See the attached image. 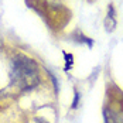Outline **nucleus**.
<instances>
[{
	"label": "nucleus",
	"mask_w": 123,
	"mask_h": 123,
	"mask_svg": "<svg viewBox=\"0 0 123 123\" xmlns=\"http://www.w3.org/2000/svg\"><path fill=\"white\" fill-rule=\"evenodd\" d=\"M78 102H79V93H78V92H75L74 103H72V109H76V106H78Z\"/></svg>",
	"instance_id": "obj_4"
},
{
	"label": "nucleus",
	"mask_w": 123,
	"mask_h": 123,
	"mask_svg": "<svg viewBox=\"0 0 123 123\" xmlns=\"http://www.w3.org/2000/svg\"><path fill=\"white\" fill-rule=\"evenodd\" d=\"M10 75L13 84L21 89H33L40 84L37 62L23 54L13 58Z\"/></svg>",
	"instance_id": "obj_1"
},
{
	"label": "nucleus",
	"mask_w": 123,
	"mask_h": 123,
	"mask_svg": "<svg viewBox=\"0 0 123 123\" xmlns=\"http://www.w3.org/2000/svg\"><path fill=\"white\" fill-rule=\"evenodd\" d=\"M115 27H116V20H115V17L106 16V18H105V28H106V31L111 33L112 30H115Z\"/></svg>",
	"instance_id": "obj_3"
},
{
	"label": "nucleus",
	"mask_w": 123,
	"mask_h": 123,
	"mask_svg": "<svg viewBox=\"0 0 123 123\" xmlns=\"http://www.w3.org/2000/svg\"><path fill=\"white\" fill-rule=\"evenodd\" d=\"M64 58H65V61H68L69 64H72V55H71V54L64 52Z\"/></svg>",
	"instance_id": "obj_5"
},
{
	"label": "nucleus",
	"mask_w": 123,
	"mask_h": 123,
	"mask_svg": "<svg viewBox=\"0 0 123 123\" xmlns=\"http://www.w3.org/2000/svg\"><path fill=\"white\" fill-rule=\"evenodd\" d=\"M103 117H105V123H123V115L111 108L103 109Z\"/></svg>",
	"instance_id": "obj_2"
}]
</instances>
